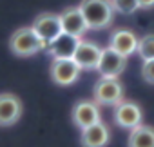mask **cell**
<instances>
[{
  "instance_id": "cell-7",
  "label": "cell",
  "mask_w": 154,
  "mask_h": 147,
  "mask_svg": "<svg viewBox=\"0 0 154 147\" xmlns=\"http://www.w3.org/2000/svg\"><path fill=\"white\" fill-rule=\"evenodd\" d=\"M72 122L78 129H87L102 120L100 105L93 100H80L72 107Z\"/></svg>"
},
{
  "instance_id": "cell-8",
  "label": "cell",
  "mask_w": 154,
  "mask_h": 147,
  "mask_svg": "<svg viewBox=\"0 0 154 147\" xmlns=\"http://www.w3.org/2000/svg\"><path fill=\"white\" fill-rule=\"evenodd\" d=\"M24 113L22 100L13 93H0V127L15 125Z\"/></svg>"
},
{
  "instance_id": "cell-14",
  "label": "cell",
  "mask_w": 154,
  "mask_h": 147,
  "mask_svg": "<svg viewBox=\"0 0 154 147\" xmlns=\"http://www.w3.org/2000/svg\"><path fill=\"white\" fill-rule=\"evenodd\" d=\"M82 38H76V36H71L67 33H60L53 42H49L47 45V53L53 56V58H72L76 47H78Z\"/></svg>"
},
{
  "instance_id": "cell-18",
  "label": "cell",
  "mask_w": 154,
  "mask_h": 147,
  "mask_svg": "<svg viewBox=\"0 0 154 147\" xmlns=\"http://www.w3.org/2000/svg\"><path fill=\"white\" fill-rule=\"evenodd\" d=\"M141 77L147 84L154 86V60H145L141 65Z\"/></svg>"
},
{
  "instance_id": "cell-12",
  "label": "cell",
  "mask_w": 154,
  "mask_h": 147,
  "mask_svg": "<svg viewBox=\"0 0 154 147\" xmlns=\"http://www.w3.org/2000/svg\"><path fill=\"white\" fill-rule=\"evenodd\" d=\"M111 140V129L102 120L87 129H82L80 143L82 147H105Z\"/></svg>"
},
{
  "instance_id": "cell-19",
  "label": "cell",
  "mask_w": 154,
  "mask_h": 147,
  "mask_svg": "<svg viewBox=\"0 0 154 147\" xmlns=\"http://www.w3.org/2000/svg\"><path fill=\"white\" fill-rule=\"evenodd\" d=\"M140 9H152L154 8V0H138Z\"/></svg>"
},
{
  "instance_id": "cell-13",
  "label": "cell",
  "mask_w": 154,
  "mask_h": 147,
  "mask_svg": "<svg viewBox=\"0 0 154 147\" xmlns=\"http://www.w3.org/2000/svg\"><path fill=\"white\" fill-rule=\"evenodd\" d=\"M138 40H140V38L136 36L134 31H131V29H116V31H112V35H111V44H109V47L114 49L116 53L123 55V56H131V55L136 53V49H138Z\"/></svg>"
},
{
  "instance_id": "cell-1",
  "label": "cell",
  "mask_w": 154,
  "mask_h": 147,
  "mask_svg": "<svg viewBox=\"0 0 154 147\" xmlns=\"http://www.w3.org/2000/svg\"><path fill=\"white\" fill-rule=\"evenodd\" d=\"M89 29H105L114 20V9L111 0H82L78 4Z\"/></svg>"
},
{
  "instance_id": "cell-9",
  "label": "cell",
  "mask_w": 154,
  "mask_h": 147,
  "mask_svg": "<svg viewBox=\"0 0 154 147\" xmlns=\"http://www.w3.org/2000/svg\"><path fill=\"white\" fill-rule=\"evenodd\" d=\"M100 58H102V47L96 45L94 42H89V40H80L78 47H76L74 55H72V60L78 64V67L84 71H93L98 67L100 64Z\"/></svg>"
},
{
  "instance_id": "cell-16",
  "label": "cell",
  "mask_w": 154,
  "mask_h": 147,
  "mask_svg": "<svg viewBox=\"0 0 154 147\" xmlns=\"http://www.w3.org/2000/svg\"><path fill=\"white\" fill-rule=\"evenodd\" d=\"M136 53L141 56V60H154V33H149L138 40Z\"/></svg>"
},
{
  "instance_id": "cell-4",
  "label": "cell",
  "mask_w": 154,
  "mask_h": 147,
  "mask_svg": "<svg viewBox=\"0 0 154 147\" xmlns=\"http://www.w3.org/2000/svg\"><path fill=\"white\" fill-rule=\"evenodd\" d=\"M94 102L98 105H118L123 100V86L118 78H102L93 89Z\"/></svg>"
},
{
  "instance_id": "cell-11",
  "label": "cell",
  "mask_w": 154,
  "mask_h": 147,
  "mask_svg": "<svg viewBox=\"0 0 154 147\" xmlns=\"http://www.w3.org/2000/svg\"><path fill=\"white\" fill-rule=\"evenodd\" d=\"M60 24H62V31L71 35V36H76V38H82L89 27H87V22L84 18V15L80 13L78 6L76 8H67L63 9L60 15Z\"/></svg>"
},
{
  "instance_id": "cell-6",
  "label": "cell",
  "mask_w": 154,
  "mask_h": 147,
  "mask_svg": "<svg viewBox=\"0 0 154 147\" xmlns=\"http://www.w3.org/2000/svg\"><path fill=\"white\" fill-rule=\"evenodd\" d=\"M143 120V111L136 102L131 100H122L118 105H114V122L122 129H134L141 125Z\"/></svg>"
},
{
  "instance_id": "cell-5",
  "label": "cell",
  "mask_w": 154,
  "mask_h": 147,
  "mask_svg": "<svg viewBox=\"0 0 154 147\" xmlns=\"http://www.w3.org/2000/svg\"><path fill=\"white\" fill-rule=\"evenodd\" d=\"M125 67H127V56L116 53L111 47L102 49V58H100V64L96 67V71L100 73L102 78H118L125 71Z\"/></svg>"
},
{
  "instance_id": "cell-17",
  "label": "cell",
  "mask_w": 154,
  "mask_h": 147,
  "mask_svg": "<svg viewBox=\"0 0 154 147\" xmlns=\"http://www.w3.org/2000/svg\"><path fill=\"white\" fill-rule=\"evenodd\" d=\"M112 9L123 15H132L136 9H140L138 6V0H111Z\"/></svg>"
},
{
  "instance_id": "cell-2",
  "label": "cell",
  "mask_w": 154,
  "mask_h": 147,
  "mask_svg": "<svg viewBox=\"0 0 154 147\" xmlns=\"http://www.w3.org/2000/svg\"><path fill=\"white\" fill-rule=\"evenodd\" d=\"M9 49L17 56H33L44 49H47V44L33 31V27H18L11 38H9Z\"/></svg>"
},
{
  "instance_id": "cell-3",
  "label": "cell",
  "mask_w": 154,
  "mask_h": 147,
  "mask_svg": "<svg viewBox=\"0 0 154 147\" xmlns=\"http://www.w3.org/2000/svg\"><path fill=\"white\" fill-rule=\"evenodd\" d=\"M82 69L72 58H53L49 65V77L56 86L67 87L78 80Z\"/></svg>"
},
{
  "instance_id": "cell-15",
  "label": "cell",
  "mask_w": 154,
  "mask_h": 147,
  "mask_svg": "<svg viewBox=\"0 0 154 147\" xmlns=\"http://www.w3.org/2000/svg\"><path fill=\"white\" fill-rule=\"evenodd\" d=\"M127 145L129 147H154V127L141 124L131 129Z\"/></svg>"
},
{
  "instance_id": "cell-10",
  "label": "cell",
  "mask_w": 154,
  "mask_h": 147,
  "mask_svg": "<svg viewBox=\"0 0 154 147\" xmlns=\"http://www.w3.org/2000/svg\"><path fill=\"white\" fill-rule=\"evenodd\" d=\"M33 31L49 45V42H53L62 31V24H60V17L54 13H42L35 18V22L31 24Z\"/></svg>"
}]
</instances>
